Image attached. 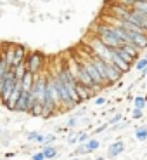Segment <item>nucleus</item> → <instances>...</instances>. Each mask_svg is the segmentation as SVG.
<instances>
[{
	"mask_svg": "<svg viewBox=\"0 0 147 160\" xmlns=\"http://www.w3.org/2000/svg\"><path fill=\"white\" fill-rule=\"evenodd\" d=\"M94 32H95V37L102 42L106 47H109L111 51H114V49H119L121 47V40L116 37V33L113 32L111 24L108 23H97L95 26H94Z\"/></svg>",
	"mask_w": 147,
	"mask_h": 160,
	"instance_id": "obj_1",
	"label": "nucleus"
},
{
	"mask_svg": "<svg viewBox=\"0 0 147 160\" xmlns=\"http://www.w3.org/2000/svg\"><path fill=\"white\" fill-rule=\"evenodd\" d=\"M85 44H87V47H88V54H90V56L99 58V59H102L104 63H109V64L113 63V51L109 47H106L95 35L88 37Z\"/></svg>",
	"mask_w": 147,
	"mask_h": 160,
	"instance_id": "obj_2",
	"label": "nucleus"
},
{
	"mask_svg": "<svg viewBox=\"0 0 147 160\" xmlns=\"http://www.w3.org/2000/svg\"><path fill=\"white\" fill-rule=\"evenodd\" d=\"M45 63H47V59H45V54H44V52L31 51L28 56H26L24 66H26V72H28V73L38 77V73L45 68Z\"/></svg>",
	"mask_w": 147,
	"mask_h": 160,
	"instance_id": "obj_3",
	"label": "nucleus"
},
{
	"mask_svg": "<svg viewBox=\"0 0 147 160\" xmlns=\"http://www.w3.org/2000/svg\"><path fill=\"white\" fill-rule=\"evenodd\" d=\"M16 77H14V72L9 70L7 77H5V82H4V87H2V92H0V103L2 104H7L11 94L14 92V87H16Z\"/></svg>",
	"mask_w": 147,
	"mask_h": 160,
	"instance_id": "obj_4",
	"label": "nucleus"
},
{
	"mask_svg": "<svg viewBox=\"0 0 147 160\" xmlns=\"http://www.w3.org/2000/svg\"><path fill=\"white\" fill-rule=\"evenodd\" d=\"M130 35V45L137 47L139 51L147 49V33L144 32H128Z\"/></svg>",
	"mask_w": 147,
	"mask_h": 160,
	"instance_id": "obj_5",
	"label": "nucleus"
},
{
	"mask_svg": "<svg viewBox=\"0 0 147 160\" xmlns=\"http://www.w3.org/2000/svg\"><path fill=\"white\" fill-rule=\"evenodd\" d=\"M30 110H31L30 92H21V98H19V101H17L14 112H17V113H30Z\"/></svg>",
	"mask_w": 147,
	"mask_h": 160,
	"instance_id": "obj_6",
	"label": "nucleus"
},
{
	"mask_svg": "<svg viewBox=\"0 0 147 160\" xmlns=\"http://www.w3.org/2000/svg\"><path fill=\"white\" fill-rule=\"evenodd\" d=\"M26 56H28V49L24 47V45L14 44V66H12V68H16V66L23 64L24 61H26Z\"/></svg>",
	"mask_w": 147,
	"mask_h": 160,
	"instance_id": "obj_7",
	"label": "nucleus"
},
{
	"mask_svg": "<svg viewBox=\"0 0 147 160\" xmlns=\"http://www.w3.org/2000/svg\"><path fill=\"white\" fill-rule=\"evenodd\" d=\"M125 148H126V146H125V141H121V139L113 141V143L108 146V157H109L111 160L116 158V157H119L121 153L125 152Z\"/></svg>",
	"mask_w": 147,
	"mask_h": 160,
	"instance_id": "obj_8",
	"label": "nucleus"
},
{
	"mask_svg": "<svg viewBox=\"0 0 147 160\" xmlns=\"http://www.w3.org/2000/svg\"><path fill=\"white\" fill-rule=\"evenodd\" d=\"M21 92H23V91H21V82H17L16 87H14V92L11 94V98H9L7 104H5V106H7L11 112H14V108H16L17 101H19V98H21Z\"/></svg>",
	"mask_w": 147,
	"mask_h": 160,
	"instance_id": "obj_9",
	"label": "nucleus"
},
{
	"mask_svg": "<svg viewBox=\"0 0 147 160\" xmlns=\"http://www.w3.org/2000/svg\"><path fill=\"white\" fill-rule=\"evenodd\" d=\"M33 84H35V75H31V73L26 72V75H24L23 80H21V91L23 92H31Z\"/></svg>",
	"mask_w": 147,
	"mask_h": 160,
	"instance_id": "obj_10",
	"label": "nucleus"
},
{
	"mask_svg": "<svg viewBox=\"0 0 147 160\" xmlns=\"http://www.w3.org/2000/svg\"><path fill=\"white\" fill-rule=\"evenodd\" d=\"M40 152L44 153L45 160H54L57 157V148L54 146V144H45V146H42Z\"/></svg>",
	"mask_w": 147,
	"mask_h": 160,
	"instance_id": "obj_11",
	"label": "nucleus"
},
{
	"mask_svg": "<svg viewBox=\"0 0 147 160\" xmlns=\"http://www.w3.org/2000/svg\"><path fill=\"white\" fill-rule=\"evenodd\" d=\"M131 7L135 9L137 12L144 14L147 18V0H139V2H131Z\"/></svg>",
	"mask_w": 147,
	"mask_h": 160,
	"instance_id": "obj_12",
	"label": "nucleus"
},
{
	"mask_svg": "<svg viewBox=\"0 0 147 160\" xmlns=\"http://www.w3.org/2000/svg\"><path fill=\"white\" fill-rule=\"evenodd\" d=\"M135 139L139 141V143H144V141H147V125L137 127V131H135Z\"/></svg>",
	"mask_w": 147,
	"mask_h": 160,
	"instance_id": "obj_13",
	"label": "nucleus"
},
{
	"mask_svg": "<svg viewBox=\"0 0 147 160\" xmlns=\"http://www.w3.org/2000/svg\"><path fill=\"white\" fill-rule=\"evenodd\" d=\"M12 72H14V77H16V82H21L23 80V77L26 75V66L23 64H19V66H16V68H12Z\"/></svg>",
	"mask_w": 147,
	"mask_h": 160,
	"instance_id": "obj_14",
	"label": "nucleus"
},
{
	"mask_svg": "<svg viewBox=\"0 0 147 160\" xmlns=\"http://www.w3.org/2000/svg\"><path fill=\"white\" fill-rule=\"evenodd\" d=\"M145 104H147L145 96H135V98H133V108H135V110H142V112H144Z\"/></svg>",
	"mask_w": 147,
	"mask_h": 160,
	"instance_id": "obj_15",
	"label": "nucleus"
},
{
	"mask_svg": "<svg viewBox=\"0 0 147 160\" xmlns=\"http://www.w3.org/2000/svg\"><path fill=\"white\" fill-rule=\"evenodd\" d=\"M121 49H123L125 52H128L133 59H139V54H140V51L137 47H133V45H130V44H126V45H121Z\"/></svg>",
	"mask_w": 147,
	"mask_h": 160,
	"instance_id": "obj_16",
	"label": "nucleus"
},
{
	"mask_svg": "<svg viewBox=\"0 0 147 160\" xmlns=\"http://www.w3.org/2000/svg\"><path fill=\"white\" fill-rule=\"evenodd\" d=\"M99 148H100V141L97 139V138H90V141L87 143V150H88V153L97 152Z\"/></svg>",
	"mask_w": 147,
	"mask_h": 160,
	"instance_id": "obj_17",
	"label": "nucleus"
},
{
	"mask_svg": "<svg viewBox=\"0 0 147 160\" xmlns=\"http://www.w3.org/2000/svg\"><path fill=\"white\" fill-rule=\"evenodd\" d=\"M133 68H135L137 72H140V73H142L144 70L147 68V56H144V58H139V59L135 61V64H133Z\"/></svg>",
	"mask_w": 147,
	"mask_h": 160,
	"instance_id": "obj_18",
	"label": "nucleus"
},
{
	"mask_svg": "<svg viewBox=\"0 0 147 160\" xmlns=\"http://www.w3.org/2000/svg\"><path fill=\"white\" fill-rule=\"evenodd\" d=\"M76 141H78L80 144H87L88 141H90V134H88V132H85V131L78 132V134H76Z\"/></svg>",
	"mask_w": 147,
	"mask_h": 160,
	"instance_id": "obj_19",
	"label": "nucleus"
},
{
	"mask_svg": "<svg viewBox=\"0 0 147 160\" xmlns=\"http://www.w3.org/2000/svg\"><path fill=\"white\" fill-rule=\"evenodd\" d=\"M121 120H123V113H119V112H118V113H114V115H113L111 118L108 120V124H109V125H111V127H113V125L119 124Z\"/></svg>",
	"mask_w": 147,
	"mask_h": 160,
	"instance_id": "obj_20",
	"label": "nucleus"
},
{
	"mask_svg": "<svg viewBox=\"0 0 147 160\" xmlns=\"http://www.w3.org/2000/svg\"><path fill=\"white\" fill-rule=\"evenodd\" d=\"M108 127H109V124H100L99 127H95L94 131L90 132V138H92V136H97V134H100V132H104Z\"/></svg>",
	"mask_w": 147,
	"mask_h": 160,
	"instance_id": "obj_21",
	"label": "nucleus"
},
{
	"mask_svg": "<svg viewBox=\"0 0 147 160\" xmlns=\"http://www.w3.org/2000/svg\"><path fill=\"white\" fill-rule=\"evenodd\" d=\"M75 155L76 157H81V155H88V150H87V144H80L78 148L75 150Z\"/></svg>",
	"mask_w": 147,
	"mask_h": 160,
	"instance_id": "obj_22",
	"label": "nucleus"
},
{
	"mask_svg": "<svg viewBox=\"0 0 147 160\" xmlns=\"http://www.w3.org/2000/svg\"><path fill=\"white\" fill-rule=\"evenodd\" d=\"M76 125H78V118H76V117H69V118L66 120V127H68L69 131H71V129H75Z\"/></svg>",
	"mask_w": 147,
	"mask_h": 160,
	"instance_id": "obj_23",
	"label": "nucleus"
},
{
	"mask_svg": "<svg viewBox=\"0 0 147 160\" xmlns=\"http://www.w3.org/2000/svg\"><path fill=\"white\" fill-rule=\"evenodd\" d=\"M106 103H108V99H106L104 96H95L94 98V104H95V106H104Z\"/></svg>",
	"mask_w": 147,
	"mask_h": 160,
	"instance_id": "obj_24",
	"label": "nucleus"
},
{
	"mask_svg": "<svg viewBox=\"0 0 147 160\" xmlns=\"http://www.w3.org/2000/svg\"><path fill=\"white\" fill-rule=\"evenodd\" d=\"M142 117H144V112H142V110H135V108L131 110V118H133V120H140Z\"/></svg>",
	"mask_w": 147,
	"mask_h": 160,
	"instance_id": "obj_25",
	"label": "nucleus"
},
{
	"mask_svg": "<svg viewBox=\"0 0 147 160\" xmlns=\"http://www.w3.org/2000/svg\"><path fill=\"white\" fill-rule=\"evenodd\" d=\"M126 125H128V122H125V120H121L119 124L113 125V127H111V131H113V132H116V131H121V129H125Z\"/></svg>",
	"mask_w": 147,
	"mask_h": 160,
	"instance_id": "obj_26",
	"label": "nucleus"
},
{
	"mask_svg": "<svg viewBox=\"0 0 147 160\" xmlns=\"http://www.w3.org/2000/svg\"><path fill=\"white\" fill-rule=\"evenodd\" d=\"M38 134H40V132H36V131H31V132H28V134H26V139H28V141H36V138H38Z\"/></svg>",
	"mask_w": 147,
	"mask_h": 160,
	"instance_id": "obj_27",
	"label": "nucleus"
},
{
	"mask_svg": "<svg viewBox=\"0 0 147 160\" xmlns=\"http://www.w3.org/2000/svg\"><path fill=\"white\" fill-rule=\"evenodd\" d=\"M31 160H45V157H44V153H42V152H36V153H33V155H31Z\"/></svg>",
	"mask_w": 147,
	"mask_h": 160,
	"instance_id": "obj_28",
	"label": "nucleus"
},
{
	"mask_svg": "<svg viewBox=\"0 0 147 160\" xmlns=\"http://www.w3.org/2000/svg\"><path fill=\"white\" fill-rule=\"evenodd\" d=\"M95 160H106V157H104V155H97Z\"/></svg>",
	"mask_w": 147,
	"mask_h": 160,
	"instance_id": "obj_29",
	"label": "nucleus"
},
{
	"mask_svg": "<svg viewBox=\"0 0 147 160\" xmlns=\"http://www.w3.org/2000/svg\"><path fill=\"white\" fill-rule=\"evenodd\" d=\"M0 136H2V129H0Z\"/></svg>",
	"mask_w": 147,
	"mask_h": 160,
	"instance_id": "obj_30",
	"label": "nucleus"
},
{
	"mask_svg": "<svg viewBox=\"0 0 147 160\" xmlns=\"http://www.w3.org/2000/svg\"><path fill=\"white\" fill-rule=\"evenodd\" d=\"M85 160H90V158H85Z\"/></svg>",
	"mask_w": 147,
	"mask_h": 160,
	"instance_id": "obj_31",
	"label": "nucleus"
},
{
	"mask_svg": "<svg viewBox=\"0 0 147 160\" xmlns=\"http://www.w3.org/2000/svg\"><path fill=\"white\" fill-rule=\"evenodd\" d=\"M75 160H80V158H75Z\"/></svg>",
	"mask_w": 147,
	"mask_h": 160,
	"instance_id": "obj_32",
	"label": "nucleus"
}]
</instances>
